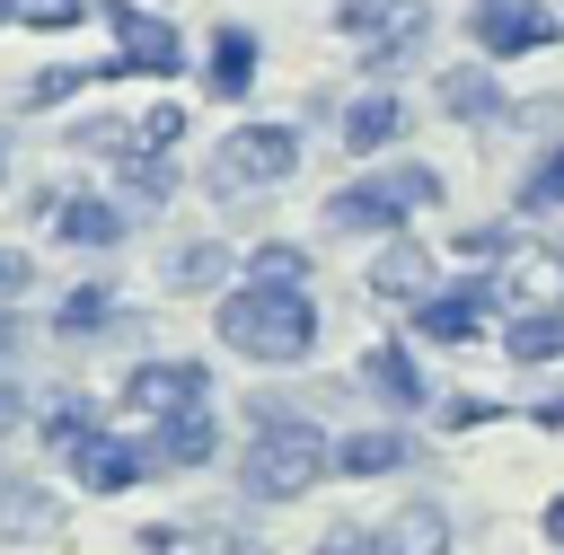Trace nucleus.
I'll return each instance as SVG.
<instances>
[{"instance_id":"f257e3e1","label":"nucleus","mask_w":564,"mask_h":555,"mask_svg":"<svg viewBox=\"0 0 564 555\" xmlns=\"http://www.w3.org/2000/svg\"><path fill=\"white\" fill-rule=\"evenodd\" d=\"M220 344L247 361H300L317 344V300L282 273H247V291L220 300Z\"/></svg>"},{"instance_id":"f03ea898","label":"nucleus","mask_w":564,"mask_h":555,"mask_svg":"<svg viewBox=\"0 0 564 555\" xmlns=\"http://www.w3.org/2000/svg\"><path fill=\"white\" fill-rule=\"evenodd\" d=\"M326 467H335V449L317 440V423L264 414V432L247 440V493H256V502H291V493H308Z\"/></svg>"},{"instance_id":"7ed1b4c3","label":"nucleus","mask_w":564,"mask_h":555,"mask_svg":"<svg viewBox=\"0 0 564 555\" xmlns=\"http://www.w3.org/2000/svg\"><path fill=\"white\" fill-rule=\"evenodd\" d=\"M300 167V132L291 123H247L212 150V194H264Z\"/></svg>"},{"instance_id":"20e7f679","label":"nucleus","mask_w":564,"mask_h":555,"mask_svg":"<svg viewBox=\"0 0 564 555\" xmlns=\"http://www.w3.org/2000/svg\"><path fill=\"white\" fill-rule=\"evenodd\" d=\"M441 185L423 176V167H397V176H370V185H344L335 203H326V220L335 229H397L414 203H432Z\"/></svg>"},{"instance_id":"39448f33","label":"nucleus","mask_w":564,"mask_h":555,"mask_svg":"<svg viewBox=\"0 0 564 555\" xmlns=\"http://www.w3.org/2000/svg\"><path fill=\"white\" fill-rule=\"evenodd\" d=\"M423 0H344V35L370 53V62H405L423 53Z\"/></svg>"},{"instance_id":"423d86ee","label":"nucleus","mask_w":564,"mask_h":555,"mask_svg":"<svg viewBox=\"0 0 564 555\" xmlns=\"http://www.w3.org/2000/svg\"><path fill=\"white\" fill-rule=\"evenodd\" d=\"M467 35H476L485 53H538V44L564 35V18H555L546 0H485V9L467 18Z\"/></svg>"},{"instance_id":"0eeeda50","label":"nucleus","mask_w":564,"mask_h":555,"mask_svg":"<svg viewBox=\"0 0 564 555\" xmlns=\"http://www.w3.org/2000/svg\"><path fill=\"white\" fill-rule=\"evenodd\" d=\"M106 18H115V44H123V70H150V79H167V70L185 62V44H176V26H167V18L132 9V0H106Z\"/></svg>"},{"instance_id":"6e6552de","label":"nucleus","mask_w":564,"mask_h":555,"mask_svg":"<svg viewBox=\"0 0 564 555\" xmlns=\"http://www.w3.org/2000/svg\"><path fill=\"white\" fill-rule=\"evenodd\" d=\"M123 405H132V414H150V423L194 414V405H203V370H194V361H150V370H132Z\"/></svg>"},{"instance_id":"1a4fd4ad","label":"nucleus","mask_w":564,"mask_h":555,"mask_svg":"<svg viewBox=\"0 0 564 555\" xmlns=\"http://www.w3.org/2000/svg\"><path fill=\"white\" fill-rule=\"evenodd\" d=\"M485 300H494V282H458V291H432L414 317H423L432 344H476L485 335Z\"/></svg>"},{"instance_id":"9d476101","label":"nucleus","mask_w":564,"mask_h":555,"mask_svg":"<svg viewBox=\"0 0 564 555\" xmlns=\"http://www.w3.org/2000/svg\"><path fill=\"white\" fill-rule=\"evenodd\" d=\"M370 291H379V300H405V308H423V300H432V255H423L414 238H388V255L370 264Z\"/></svg>"},{"instance_id":"9b49d317","label":"nucleus","mask_w":564,"mask_h":555,"mask_svg":"<svg viewBox=\"0 0 564 555\" xmlns=\"http://www.w3.org/2000/svg\"><path fill=\"white\" fill-rule=\"evenodd\" d=\"M70 467H79V485H88V493H123V485H132L150 458H141L132 440H106V432H88V440L70 449Z\"/></svg>"},{"instance_id":"f8f14e48","label":"nucleus","mask_w":564,"mask_h":555,"mask_svg":"<svg viewBox=\"0 0 564 555\" xmlns=\"http://www.w3.org/2000/svg\"><path fill=\"white\" fill-rule=\"evenodd\" d=\"M379 555H449V511L441 502H405L379 529Z\"/></svg>"},{"instance_id":"ddd939ff","label":"nucleus","mask_w":564,"mask_h":555,"mask_svg":"<svg viewBox=\"0 0 564 555\" xmlns=\"http://www.w3.org/2000/svg\"><path fill=\"white\" fill-rule=\"evenodd\" d=\"M397 132H405V106H397L388 88H370V97H352V115H344V141H352L361 159H370V150H388Z\"/></svg>"},{"instance_id":"4468645a","label":"nucleus","mask_w":564,"mask_h":555,"mask_svg":"<svg viewBox=\"0 0 564 555\" xmlns=\"http://www.w3.org/2000/svg\"><path fill=\"white\" fill-rule=\"evenodd\" d=\"M53 229H62L70 247H115V238H123V211L97 203V194H70V203L53 211Z\"/></svg>"},{"instance_id":"2eb2a0df","label":"nucleus","mask_w":564,"mask_h":555,"mask_svg":"<svg viewBox=\"0 0 564 555\" xmlns=\"http://www.w3.org/2000/svg\"><path fill=\"white\" fill-rule=\"evenodd\" d=\"M405 458H414L405 432H352V440H335V467H344V476H388V467H405Z\"/></svg>"},{"instance_id":"dca6fc26","label":"nucleus","mask_w":564,"mask_h":555,"mask_svg":"<svg viewBox=\"0 0 564 555\" xmlns=\"http://www.w3.org/2000/svg\"><path fill=\"white\" fill-rule=\"evenodd\" d=\"M247 79H256V35L220 26L212 35V97H247Z\"/></svg>"},{"instance_id":"f3484780","label":"nucleus","mask_w":564,"mask_h":555,"mask_svg":"<svg viewBox=\"0 0 564 555\" xmlns=\"http://www.w3.org/2000/svg\"><path fill=\"white\" fill-rule=\"evenodd\" d=\"M361 379H370L388 405H423V370H414V352H397V344H379V352L361 361Z\"/></svg>"},{"instance_id":"a211bd4d","label":"nucleus","mask_w":564,"mask_h":555,"mask_svg":"<svg viewBox=\"0 0 564 555\" xmlns=\"http://www.w3.org/2000/svg\"><path fill=\"white\" fill-rule=\"evenodd\" d=\"M212 440H220V432H212V414H203V405L159 423V458H167V467H203V458H212Z\"/></svg>"},{"instance_id":"6ab92c4d","label":"nucleus","mask_w":564,"mask_h":555,"mask_svg":"<svg viewBox=\"0 0 564 555\" xmlns=\"http://www.w3.org/2000/svg\"><path fill=\"white\" fill-rule=\"evenodd\" d=\"M555 352H564V317L555 308H520L511 317V361L529 370V361H555Z\"/></svg>"},{"instance_id":"aec40b11","label":"nucleus","mask_w":564,"mask_h":555,"mask_svg":"<svg viewBox=\"0 0 564 555\" xmlns=\"http://www.w3.org/2000/svg\"><path fill=\"white\" fill-rule=\"evenodd\" d=\"M441 106L467 115V123H494V115H502V88H494L485 70H449V79H441Z\"/></svg>"},{"instance_id":"412c9836","label":"nucleus","mask_w":564,"mask_h":555,"mask_svg":"<svg viewBox=\"0 0 564 555\" xmlns=\"http://www.w3.org/2000/svg\"><path fill=\"white\" fill-rule=\"evenodd\" d=\"M106 317H115V291H97V282H88V291H70V300L53 308V326H62V335H97Z\"/></svg>"},{"instance_id":"4be33fe9","label":"nucleus","mask_w":564,"mask_h":555,"mask_svg":"<svg viewBox=\"0 0 564 555\" xmlns=\"http://www.w3.org/2000/svg\"><path fill=\"white\" fill-rule=\"evenodd\" d=\"M167 273H176L185 291H203V282H220V273H229V255H220V247H185V255H176Z\"/></svg>"},{"instance_id":"5701e85b","label":"nucleus","mask_w":564,"mask_h":555,"mask_svg":"<svg viewBox=\"0 0 564 555\" xmlns=\"http://www.w3.org/2000/svg\"><path fill=\"white\" fill-rule=\"evenodd\" d=\"M520 194H529V203H555V211H564V141H555V150L538 159V176H529Z\"/></svg>"},{"instance_id":"b1692460","label":"nucleus","mask_w":564,"mask_h":555,"mask_svg":"<svg viewBox=\"0 0 564 555\" xmlns=\"http://www.w3.org/2000/svg\"><path fill=\"white\" fill-rule=\"evenodd\" d=\"M44 432H53V449L70 458V449H79V440H88L97 423H88V405H53V423H44Z\"/></svg>"},{"instance_id":"393cba45","label":"nucleus","mask_w":564,"mask_h":555,"mask_svg":"<svg viewBox=\"0 0 564 555\" xmlns=\"http://www.w3.org/2000/svg\"><path fill=\"white\" fill-rule=\"evenodd\" d=\"M70 88H88V70H44V79L26 88V106H62Z\"/></svg>"},{"instance_id":"a878e982","label":"nucleus","mask_w":564,"mask_h":555,"mask_svg":"<svg viewBox=\"0 0 564 555\" xmlns=\"http://www.w3.org/2000/svg\"><path fill=\"white\" fill-rule=\"evenodd\" d=\"M308 555H379V537H370V529H335V537H317Z\"/></svg>"},{"instance_id":"bb28decb","label":"nucleus","mask_w":564,"mask_h":555,"mask_svg":"<svg viewBox=\"0 0 564 555\" xmlns=\"http://www.w3.org/2000/svg\"><path fill=\"white\" fill-rule=\"evenodd\" d=\"M26 26H79V0H26Z\"/></svg>"},{"instance_id":"cd10ccee","label":"nucleus","mask_w":564,"mask_h":555,"mask_svg":"<svg viewBox=\"0 0 564 555\" xmlns=\"http://www.w3.org/2000/svg\"><path fill=\"white\" fill-rule=\"evenodd\" d=\"M256 273H282V282H300V247H256Z\"/></svg>"},{"instance_id":"c85d7f7f","label":"nucleus","mask_w":564,"mask_h":555,"mask_svg":"<svg viewBox=\"0 0 564 555\" xmlns=\"http://www.w3.org/2000/svg\"><path fill=\"white\" fill-rule=\"evenodd\" d=\"M458 247H467V255H502V247H511V229H458Z\"/></svg>"},{"instance_id":"c756f323","label":"nucleus","mask_w":564,"mask_h":555,"mask_svg":"<svg viewBox=\"0 0 564 555\" xmlns=\"http://www.w3.org/2000/svg\"><path fill=\"white\" fill-rule=\"evenodd\" d=\"M0 291H26V255H0Z\"/></svg>"},{"instance_id":"7c9ffc66","label":"nucleus","mask_w":564,"mask_h":555,"mask_svg":"<svg viewBox=\"0 0 564 555\" xmlns=\"http://www.w3.org/2000/svg\"><path fill=\"white\" fill-rule=\"evenodd\" d=\"M538 520H546V537H555V546H564V493H555V502H546V511H538Z\"/></svg>"},{"instance_id":"2f4dec72","label":"nucleus","mask_w":564,"mask_h":555,"mask_svg":"<svg viewBox=\"0 0 564 555\" xmlns=\"http://www.w3.org/2000/svg\"><path fill=\"white\" fill-rule=\"evenodd\" d=\"M9 423H18V388H0V432H9Z\"/></svg>"},{"instance_id":"473e14b6","label":"nucleus","mask_w":564,"mask_h":555,"mask_svg":"<svg viewBox=\"0 0 564 555\" xmlns=\"http://www.w3.org/2000/svg\"><path fill=\"white\" fill-rule=\"evenodd\" d=\"M9 9H18V0H0V18H9Z\"/></svg>"}]
</instances>
